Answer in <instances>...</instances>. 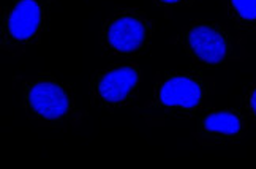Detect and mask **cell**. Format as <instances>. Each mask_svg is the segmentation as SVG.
Segmentation results:
<instances>
[{"label": "cell", "instance_id": "obj_2", "mask_svg": "<svg viewBox=\"0 0 256 169\" xmlns=\"http://www.w3.org/2000/svg\"><path fill=\"white\" fill-rule=\"evenodd\" d=\"M190 46L194 54L208 64H218L226 54L223 36L210 27H196L190 32Z\"/></svg>", "mask_w": 256, "mask_h": 169}, {"label": "cell", "instance_id": "obj_8", "mask_svg": "<svg viewBox=\"0 0 256 169\" xmlns=\"http://www.w3.org/2000/svg\"><path fill=\"white\" fill-rule=\"evenodd\" d=\"M236 12L244 19H256V0H231Z\"/></svg>", "mask_w": 256, "mask_h": 169}, {"label": "cell", "instance_id": "obj_9", "mask_svg": "<svg viewBox=\"0 0 256 169\" xmlns=\"http://www.w3.org/2000/svg\"><path fill=\"white\" fill-rule=\"evenodd\" d=\"M250 103H252V108H253V111H254V114H256V90H254V92H253V95H252Z\"/></svg>", "mask_w": 256, "mask_h": 169}, {"label": "cell", "instance_id": "obj_6", "mask_svg": "<svg viewBox=\"0 0 256 169\" xmlns=\"http://www.w3.org/2000/svg\"><path fill=\"white\" fill-rule=\"evenodd\" d=\"M138 81V74L132 68H119L108 73L98 86V92L106 102L119 103L130 94Z\"/></svg>", "mask_w": 256, "mask_h": 169}, {"label": "cell", "instance_id": "obj_4", "mask_svg": "<svg viewBox=\"0 0 256 169\" xmlns=\"http://www.w3.org/2000/svg\"><path fill=\"white\" fill-rule=\"evenodd\" d=\"M40 6L35 0H21L10 16V34L18 40L30 38L40 26Z\"/></svg>", "mask_w": 256, "mask_h": 169}, {"label": "cell", "instance_id": "obj_1", "mask_svg": "<svg viewBox=\"0 0 256 169\" xmlns=\"http://www.w3.org/2000/svg\"><path fill=\"white\" fill-rule=\"evenodd\" d=\"M35 111L46 118H58L68 111V98L60 87L52 82L36 84L28 95Z\"/></svg>", "mask_w": 256, "mask_h": 169}, {"label": "cell", "instance_id": "obj_5", "mask_svg": "<svg viewBox=\"0 0 256 169\" xmlns=\"http://www.w3.org/2000/svg\"><path fill=\"white\" fill-rule=\"evenodd\" d=\"M144 35V27L140 21L133 18H122L111 26L108 38H110L111 46L117 51L130 52L141 46Z\"/></svg>", "mask_w": 256, "mask_h": 169}, {"label": "cell", "instance_id": "obj_10", "mask_svg": "<svg viewBox=\"0 0 256 169\" xmlns=\"http://www.w3.org/2000/svg\"><path fill=\"white\" fill-rule=\"evenodd\" d=\"M163 2H166V4H174V2H179V0H163Z\"/></svg>", "mask_w": 256, "mask_h": 169}, {"label": "cell", "instance_id": "obj_7", "mask_svg": "<svg viewBox=\"0 0 256 169\" xmlns=\"http://www.w3.org/2000/svg\"><path fill=\"white\" fill-rule=\"evenodd\" d=\"M204 126L210 132L223 133V134H236L240 130V122L234 114L216 112V114H212L206 118Z\"/></svg>", "mask_w": 256, "mask_h": 169}, {"label": "cell", "instance_id": "obj_3", "mask_svg": "<svg viewBox=\"0 0 256 169\" xmlns=\"http://www.w3.org/2000/svg\"><path fill=\"white\" fill-rule=\"evenodd\" d=\"M160 100L166 106L193 108L201 100V88L188 78H172L163 84Z\"/></svg>", "mask_w": 256, "mask_h": 169}]
</instances>
